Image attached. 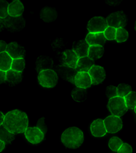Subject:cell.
Returning a JSON list of instances; mask_svg holds the SVG:
<instances>
[{
	"instance_id": "6da1fadb",
	"label": "cell",
	"mask_w": 136,
	"mask_h": 153,
	"mask_svg": "<svg viewBox=\"0 0 136 153\" xmlns=\"http://www.w3.org/2000/svg\"><path fill=\"white\" fill-rule=\"evenodd\" d=\"M2 125L14 135L22 133L28 127V118L25 112L13 110L4 116Z\"/></svg>"
},
{
	"instance_id": "7a4b0ae2",
	"label": "cell",
	"mask_w": 136,
	"mask_h": 153,
	"mask_svg": "<svg viewBox=\"0 0 136 153\" xmlns=\"http://www.w3.org/2000/svg\"><path fill=\"white\" fill-rule=\"evenodd\" d=\"M84 141V135L79 128L71 127L67 129L61 135V142L70 149H77Z\"/></svg>"
},
{
	"instance_id": "3957f363",
	"label": "cell",
	"mask_w": 136,
	"mask_h": 153,
	"mask_svg": "<svg viewBox=\"0 0 136 153\" xmlns=\"http://www.w3.org/2000/svg\"><path fill=\"white\" fill-rule=\"evenodd\" d=\"M38 80L42 87L52 88L57 84L58 76L53 70H43L38 73Z\"/></svg>"
},
{
	"instance_id": "277c9868",
	"label": "cell",
	"mask_w": 136,
	"mask_h": 153,
	"mask_svg": "<svg viewBox=\"0 0 136 153\" xmlns=\"http://www.w3.org/2000/svg\"><path fill=\"white\" fill-rule=\"evenodd\" d=\"M108 108L113 116L119 117L123 116L128 111V108L126 106L124 98L119 97H116L109 99Z\"/></svg>"
},
{
	"instance_id": "5b68a950",
	"label": "cell",
	"mask_w": 136,
	"mask_h": 153,
	"mask_svg": "<svg viewBox=\"0 0 136 153\" xmlns=\"http://www.w3.org/2000/svg\"><path fill=\"white\" fill-rule=\"evenodd\" d=\"M105 20L108 26L116 29L124 28L127 26L128 22L127 17L123 11H118L111 13Z\"/></svg>"
},
{
	"instance_id": "8992f818",
	"label": "cell",
	"mask_w": 136,
	"mask_h": 153,
	"mask_svg": "<svg viewBox=\"0 0 136 153\" xmlns=\"http://www.w3.org/2000/svg\"><path fill=\"white\" fill-rule=\"evenodd\" d=\"M26 22L22 16L11 17L8 16L4 19V28L10 32H16L22 30L25 27Z\"/></svg>"
},
{
	"instance_id": "52a82bcc",
	"label": "cell",
	"mask_w": 136,
	"mask_h": 153,
	"mask_svg": "<svg viewBox=\"0 0 136 153\" xmlns=\"http://www.w3.org/2000/svg\"><path fill=\"white\" fill-rule=\"evenodd\" d=\"M108 26L105 19L102 17H94L88 22L87 28L89 33H104Z\"/></svg>"
},
{
	"instance_id": "ba28073f",
	"label": "cell",
	"mask_w": 136,
	"mask_h": 153,
	"mask_svg": "<svg viewBox=\"0 0 136 153\" xmlns=\"http://www.w3.org/2000/svg\"><path fill=\"white\" fill-rule=\"evenodd\" d=\"M103 121L107 133H117L123 127V123L121 118L113 115L106 117Z\"/></svg>"
},
{
	"instance_id": "9c48e42d",
	"label": "cell",
	"mask_w": 136,
	"mask_h": 153,
	"mask_svg": "<svg viewBox=\"0 0 136 153\" xmlns=\"http://www.w3.org/2000/svg\"><path fill=\"white\" fill-rule=\"evenodd\" d=\"M53 70L57 74L58 76L59 75L63 79L74 84V78L77 73L74 68L60 65L56 66Z\"/></svg>"
},
{
	"instance_id": "30bf717a",
	"label": "cell",
	"mask_w": 136,
	"mask_h": 153,
	"mask_svg": "<svg viewBox=\"0 0 136 153\" xmlns=\"http://www.w3.org/2000/svg\"><path fill=\"white\" fill-rule=\"evenodd\" d=\"M91 78V85H98L104 80L106 76L105 71L103 67L99 65H93L88 71Z\"/></svg>"
},
{
	"instance_id": "8fae6325",
	"label": "cell",
	"mask_w": 136,
	"mask_h": 153,
	"mask_svg": "<svg viewBox=\"0 0 136 153\" xmlns=\"http://www.w3.org/2000/svg\"><path fill=\"white\" fill-rule=\"evenodd\" d=\"M78 59L79 57L72 50H65L61 54L60 62L61 65L75 69Z\"/></svg>"
},
{
	"instance_id": "7c38bea8",
	"label": "cell",
	"mask_w": 136,
	"mask_h": 153,
	"mask_svg": "<svg viewBox=\"0 0 136 153\" xmlns=\"http://www.w3.org/2000/svg\"><path fill=\"white\" fill-rule=\"evenodd\" d=\"M24 135L28 142L33 144H37L44 139L43 133L37 127H28L24 131Z\"/></svg>"
},
{
	"instance_id": "4fadbf2b",
	"label": "cell",
	"mask_w": 136,
	"mask_h": 153,
	"mask_svg": "<svg viewBox=\"0 0 136 153\" xmlns=\"http://www.w3.org/2000/svg\"><path fill=\"white\" fill-rule=\"evenodd\" d=\"M5 52L12 59H24L26 55L25 49L17 42H11L8 44Z\"/></svg>"
},
{
	"instance_id": "5bb4252c",
	"label": "cell",
	"mask_w": 136,
	"mask_h": 153,
	"mask_svg": "<svg viewBox=\"0 0 136 153\" xmlns=\"http://www.w3.org/2000/svg\"><path fill=\"white\" fill-rule=\"evenodd\" d=\"M85 40L90 46H102L105 44L106 39L103 33H89L87 35Z\"/></svg>"
},
{
	"instance_id": "9a60e30c",
	"label": "cell",
	"mask_w": 136,
	"mask_h": 153,
	"mask_svg": "<svg viewBox=\"0 0 136 153\" xmlns=\"http://www.w3.org/2000/svg\"><path fill=\"white\" fill-rule=\"evenodd\" d=\"M76 87L86 89L91 85V78L88 72H77L74 78Z\"/></svg>"
},
{
	"instance_id": "2e32d148",
	"label": "cell",
	"mask_w": 136,
	"mask_h": 153,
	"mask_svg": "<svg viewBox=\"0 0 136 153\" xmlns=\"http://www.w3.org/2000/svg\"><path fill=\"white\" fill-rule=\"evenodd\" d=\"M90 45L85 40L75 42L73 44L72 51L79 58L88 56V52Z\"/></svg>"
},
{
	"instance_id": "e0dca14e",
	"label": "cell",
	"mask_w": 136,
	"mask_h": 153,
	"mask_svg": "<svg viewBox=\"0 0 136 153\" xmlns=\"http://www.w3.org/2000/svg\"><path fill=\"white\" fill-rule=\"evenodd\" d=\"M91 132L95 137H102L107 133L104 121L101 119H98L91 123L90 126Z\"/></svg>"
},
{
	"instance_id": "ac0fdd59",
	"label": "cell",
	"mask_w": 136,
	"mask_h": 153,
	"mask_svg": "<svg viewBox=\"0 0 136 153\" xmlns=\"http://www.w3.org/2000/svg\"><path fill=\"white\" fill-rule=\"evenodd\" d=\"M53 67V60L51 57L44 56L38 57L36 61V70L38 73L43 70H52Z\"/></svg>"
},
{
	"instance_id": "d6986e66",
	"label": "cell",
	"mask_w": 136,
	"mask_h": 153,
	"mask_svg": "<svg viewBox=\"0 0 136 153\" xmlns=\"http://www.w3.org/2000/svg\"><path fill=\"white\" fill-rule=\"evenodd\" d=\"M94 65V61L90 59L88 56L81 57L77 62L75 70L77 72H88V71Z\"/></svg>"
},
{
	"instance_id": "ffe728a7",
	"label": "cell",
	"mask_w": 136,
	"mask_h": 153,
	"mask_svg": "<svg viewBox=\"0 0 136 153\" xmlns=\"http://www.w3.org/2000/svg\"><path fill=\"white\" fill-rule=\"evenodd\" d=\"M58 16L56 9L52 7H44L42 9L40 13V17L46 22L55 21Z\"/></svg>"
},
{
	"instance_id": "44dd1931",
	"label": "cell",
	"mask_w": 136,
	"mask_h": 153,
	"mask_svg": "<svg viewBox=\"0 0 136 153\" xmlns=\"http://www.w3.org/2000/svg\"><path fill=\"white\" fill-rule=\"evenodd\" d=\"M24 5L20 1L16 0L9 4L8 7V15L11 17L22 16L24 12Z\"/></svg>"
},
{
	"instance_id": "7402d4cb",
	"label": "cell",
	"mask_w": 136,
	"mask_h": 153,
	"mask_svg": "<svg viewBox=\"0 0 136 153\" xmlns=\"http://www.w3.org/2000/svg\"><path fill=\"white\" fill-rule=\"evenodd\" d=\"M22 79V72L13 71L12 70H9L6 71V78L5 82L8 83L10 85H15L20 83Z\"/></svg>"
},
{
	"instance_id": "603a6c76",
	"label": "cell",
	"mask_w": 136,
	"mask_h": 153,
	"mask_svg": "<svg viewBox=\"0 0 136 153\" xmlns=\"http://www.w3.org/2000/svg\"><path fill=\"white\" fill-rule=\"evenodd\" d=\"M104 52V47L102 46H90L88 57L91 60L95 61L102 57Z\"/></svg>"
},
{
	"instance_id": "cb8c5ba5",
	"label": "cell",
	"mask_w": 136,
	"mask_h": 153,
	"mask_svg": "<svg viewBox=\"0 0 136 153\" xmlns=\"http://www.w3.org/2000/svg\"><path fill=\"white\" fill-rule=\"evenodd\" d=\"M12 60L6 52L0 53V70L6 72L10 70Z\"/></svg>"
},
{
	"instance_id": "d4e9b609",
	"label": "cell",
	"mask_w": 136,
	"mask_h": 153,
	"mask_svg": "<svg viewBox=\"0 0 136 153\" xmlns=\"http://www.w3.org/2000/svg\"><path fill=\"white\" fill-rule=\"evenodd\" d=\"M71 94L75 102H82L85 101L87 98V91L86 89L76 87L72 90Z\"/></svg>"
},
{
	"instance_id": "484cf974",
	"label": "cell",
	"mask_w": 136,
	"mask_h": 153,
	"mask_svg": "<svg viewBox=\"0 0 136 153\" xmlns=\"http://www.w3.org/2000/svg\"><path fill=\"white\" fill-rule=\"evenodd\" d=\"M15 139V135L8 131L3 125L0 126V140L3 142L5 144L11 143Z\"/></svg>"
},
{
	"instance_id": "4316f807",
	"label": "cell",
	"mask_w": 136,
	"mask_h": 153,
	"mask_svg": "<svg viewBox=\"0 0 136 153\" xmlns=\"http://www.w3.org/2000/svg\"><path fill=\"white\" fill-rule=\"evenodd\" d=\"M126 106L128 109L134 110L135 112L136 107V94L135 92L131 91L123 98Z\"/></svg>"
},
{
	"instance_id": "83f0119b",
	"label": "cell",
	"mask_w": 136,
	"mask_h": 153,
	"mask_svg": "<svg viewBox=\"0 0 136 153\" xmlns=\"http://www.w3.org/2000/svg\"><path fill=\"white\" fill-rule=\"evenodd\" d=\"M24 68H25V60L24 59H13L11 65V70L18 71V72H22Z\"/></svg>"
},
{
	"instance_id": "f1b7e54d",
	"label": "cell",
	"mask_w": 136,
	"mask_h": 153,
	"mask_svg": "<svg viewBox=\"0 0 136 153\" xmlns=\"http://www.w3.org/2000/svg\"><path fill=\"white\" fill-rule=\"evenodd\" d=\"M117 96L119 97L124 98L129 93L132 91V88L129 84H120L117 88Z\"/></svg>"
},
{
	"instance_id": "f546056e",
	"label": "cell",
	"mask_w": 136,
	"mask_h": 153,
	"mask_svg": "<svg viewBox=\"0 0 136 153\" xmlns=\"http://www.w3.org/2000/svg\"><path fill=\"white\" fill-rule=\"evenodd\" d=\"M129 33L124 28L116 29L115 40L118 43L124 42L128 39Z\"/></svg>"
},
{
	"instance_id": "4dcf8cb0",
	"label": "cell",
	"mask_w": 136,
	"mask_h": 153,
	"mask_svg": "<svg viewBox=\"0 0 136 153\" xmlns=\"http://www.w3.org/2000/svg\"><path fill=\"white\" fill-rule=\"evenodd\" d=\"M123 141L117 137H113L111 138L109 141V147L113 151L116 152L120 149L121 146L123 144Z\"/></svg>"
},
{
	"instance_id": "1f68e13d",
	"label": "cell",
	"mask_w": 136,
	"mask_h": 153,
	"mask_svg": "<svg viewBox=\"0 0 136 153\" xmlns=\"http://www.w3.org/2000/svg\"><path fill=\"white\" fill-rule=\"evenodd\" d=\"M116 29L113 27L108 26L105 31H104V35L106 40H114L116 36Z\"/></svg>"
},
{
	"instance_id": "d6a6232c",
	"label": "cell",
	"mask_w": 136,
	"mask_h": 153,
	"mask_svg": "<svg viewBox=\"0 0 136 153\" xmlns=\"http://www.w3.org/2000/svg\"><path fill=\"white\" fill-rule=\"evenodd\" d=\"M9 4L6 1L0 0V18L4 19L8 15V7Z\"/></svg>"
},
{
	"instance_id": "836d02e7",
	"label": "cell",
	"mask_w": 136,
	"mask_h": 153,
	"mask_svg": "<svg viewBox=\"0 0 136 153\" xmlns=\"http://www.w3.org/2000/svg\"><path fill=\"white\" fill-rule=\"evenodd\" d=\"M105 94H106L107 97H108L109 99L118 97L117 89H116V87H115L114 85L108 86L105 90Z\"/></svg>"
},
{
	"instance_id": "e575fe53",
	"label": "cell",
	"mask_w": 136,
	"mask_h": 153,
	"mask_svg": "<svg viewBox=\"0 0 136 153\" xmlns=\"http://www.w3.org/2000/svg\"><path fill=\"white\" fill-rule=\"evenodd\" d=\"M37 128L43 133V135H46V133L47 131V127L45 123V118L42 117L38 121L37 124Z\"/></svg>"
},
{
	"instance_id": "d590c367",
	"label": "cell",
	"mask_w": 136,
	"mask_h": 153,
	"mask_svg": "<svg viewBox=\"0 0 136 153\" xmlns=\"http://www.w3.org/2000/svg\"><path fill=\"white\" fill-rule=\"evenodd\" d=\"M117 152L118 153H132V148L127 143H123Z\"/></svg>"
},
{
	"instance_id": "8d00e7d4",
	"label": "cell",
	"mask_w": 136,
	"mask_h": 153,
	"mask_svg": "<svg viewBox=\"0 0 136 153\" xmlns=\"http://www.w3.org/2000/svg\"><path fill=\"white\" fill-rule=\"evenodd\" d=\"M7 44L3 40H0V53H2L6 51Z\"/></svg>"
},
{
	"instance_id": "74e56055",
	"label": "cell",
	"mask_w": 136,
	"mask_h": 153,
	"mask_svg": "<svg viewBox=\"0 0 136 153\" xmlns=\"http://www.w3.org/2000/svg\"><path fill=\"white\" fill-rule=\"evenodd\" d=\"M5 78H6V72L0 70V84L5 82Z\"/></svg>"
},
{
	"instance_id": "f35d334b",
	"label": "cell",
	"mask_w": 136,
	"mask_h": 153,
	"mask_svg": "<svg viewBox=\"0 0 136 153\" xmlns=\"http://www.w3.org/2000/svg\"><path fill=\"white\" fill-rule=\"evenodd\" d=\"M106 3L109 4V5H112V6H116L118 4L120 3V1H117V0H116V1H113V0H109V1H107Z\"/></svg>"
},
{
	"instance_id": "ab89813d",
	"label": "cell",
	"mask_w": 136,
	"mask_h": 153,
	"mask_svg": "<svg viewBox=\"0 0 136 153\" xmlns=\"http://www.w3.org/2000/svg\"><path fill=\"white\" fill-rule=\"evenodd\" d=\"M4 29V19L0 18V31H2Z\"/></svg>"
},
{
	"instance_id": "60d3db41",
	"label": "cell",
	"mask_w": 136,
	"mask_h": 153,
	"mask_svg": "<svg viewBox=\"0 0 136 153\" xmlns=\"http://www.w3.org/2000/svg\"><path fill=\"white\" fill-rule=\"evenodd\" d=\"M4 115L0 111V126L2 125L3 120H4Z\"/></svg>"
},
{
	"instance_id": "b9f144b4",
	"label": "cell",
	"mask_w": 136,
	"mask_h": 153,
	"mask_svg": "<svg viewBox=\"0 0 136 153\" xmlns=\"http://www.w3.org/2000/svg\"><path fill=\"white\" fill-rule=\"evenodd\" d=\"M5 147V143L1 140H0V152H1Z\"/></svg>"
}]
</instances>
